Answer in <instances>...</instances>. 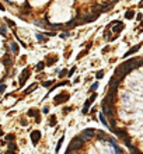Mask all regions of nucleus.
Returning a JSON list of instances; mask_svg holds the SVG:
<instances>
[{"instance_id":"obj_12","label":"nucleus","mask_w":143,"mask_h":154,"mask_svg":"<svg viewBox=\"0 0 143 154\" xmlns=\"http://www.w3.org/2000/svg\"><path fill=\"white\" fill-rule=\"evenodd\" d=\"M98 116H100V121H101V123H103L104 126H107V128H110V123L107 122V118L104 116V114H103V112H100V115H98Z\"/></svg>"},{"instance_id":"obj_6","label":"nucleus","mask_w":143,"mask_h":154,"mask_svg":"<svg viewBox=\"0 0 143 154\" xmlns=\"http://www.w3.org/2000/svg\"><path fill=\"white\" fill-rule=\"evenodd\" d=\"M29 136H31L32 144H38V142H39V139H41V132H39V130H32V132L29 133Z\"/></svg>"},{"instance_id":"obj_2","label":"nucleus","mask_w":143,"mask_h":154,"mask_svg":"<svg viewBox=\"0 0 143 154\" xmlns=\"http://www.w3.org/2000/svg\"><path fill=\"white\" fill-rule=\"evenodd\" d=\"M69 98H70V94H69V93H60V94H58V95L55 97L53 104H55V105H60V104L66 102Z\"/></svg>"},{"instance_id":"obj_19","label":"nucleus","mask_w":143,"mask_h":154,"mask_svg":"<svg viewBox=\"0 0 143 154\" xmlns=\"http://www.w3.org/2000/svg\"><path fill=\"white\" fill-rule=\"evenodd\" d=\"M46 66V63L45 62H39L38 64H37V72H41V70H44V67Z\"/></svg>"},{"instance_id":"obj_32","label":"nucleus","mask_w":143,"mask_h":154,"mask_svg":"<svg viewBox=\"0 0 143 154\" xmlns=\"http://www.w3.org/2000/svg\"><path fill=\"white\" fill-rule=\"evenodd\" d=\"M6 31H7V29H6V27H4V25H1V27H0V34H1V35H6V34H7Z\"/></svg>"},{"instance_id":"obj_41","label":"nucleus","mask_w":143,"mask_h":154,"mask_svg":"<svg viewBox=\"0 0 143 154\" xmlns=\"http://www.w3.org/2000/svg\"><path fill=\"white\" fill-rule=\"evenodd\" d=\"M0 10H6V8L3 7V4H1V3H0Z\"/></svg>"},{"instance_id":"obj_39","label":"nucleus","mask_w":143,"mask_h":154,"mask_svg":"<svg viewBox=\"0 0 143 154\" xmlns=\"http://www.w3.org/2000/svg\"><path fill=\"white\" fill-rule=\"evenodd\" d=\"M142 17H143L142 14H138V15H136V18H138V20H142Z\"/></svg>"},{"instance_id":"obj_18","label":"nucleus","mask_w":143,"mask_h":154,"mask_svg":"<svg viewBox=\"0 0 143 154\" xmlns=\"http://www.w3.org/2000/svg\"><path fill=\"white\" fill-rule=\"evenodd\" d=\"M56 62H58V56H53V57L51 56V57L48 59V64H46V66H51L52 63H56Z\"/></svg>"},{"instance_id":"obj_11","label":"nucleus","mask_w":143,"mask_h":154,"mask_svg":"<svg viewBox=\"0 0 143 154\" xmlns=\"http://www.w3.org/2000/svg\"><path fill=\"white\" fill-rule=\"evenodd\" d=\"M27 115H28V116H35V118H37V116L39 115V111H38V109H35V108H31V109L27 112Z\"/></svg>"},{"instance_id":"obj_7","label":"nucleus","mask_w":143,"mask_h":154,"mask_svg":"<svg viewBox=\"0 0 143 154\" xmlns=\"http://www.w3.org/2000/svg\"><path fill=\"white\" fill-rule=\"evenodd\" d=\"M140 48H142V43H138V45H135L133 48H131V49H129V50H128V52H126V53L124 55V57H128V56H131L132 53H135V52H138V50H139Z\"/></svg>"},{"instance_id":"obj_23","label":"nucleus","mask_w":143,"mask_h":154,"mask_svg":"<svg viewBox=\"0 0 143 154\" xmlns=\"http://www.w3.org/2000/svg\"><path fill=\"white\" fill-rule=\"evenodd\" d=\"M87 52H88V49H83V50L77 55V59H81L83 56H86V55H87Z\"/></svg>"},{"instance_id":"obj_24","label":"nucleus","mask_w":143,"mask_h":154,"mask_svg":"<svg viewBox=\"0 0 143 154\" xmlns=\"http://www.w3.org/2000/svg\"><path fill=\"white\" fill-rule=\"evenodd\" d=\"M67 73H69V72H67L66 69H65V70H60V72H59V77H60V79H63V77H66V76H67Z\"/></svg>"},{"instance_id":"obj_22","label":"nucleus","mask_w":143,"mask_h":154,"mask_svg":"<svg viewBox=\"0 0 143 154\" xmlns=\"http://www.w3.org/2000/svg\"><path fill=\"white\" fill-rule=\"evenodd\" d=\"M8 150L15 151V150H17V144H15V143H13V142H10V143H8Z\"/></svg>"},{"instance_id":"obj_5","label":"nucleus","mask_w":143,"mask_h":154,"mask_svg":"<svg viewBox=\"0 0 143 154\" xmlns=\"http://www.w3.org/2000/svg\"><path fill=\"white\" fill-rule=\"evenodd\" d=\"M28 77H29V69L27 67V69H24L22 72H21V76H20V87H24V84H25V81L28 80Z\"/></svg>"},{"instance_id":"obj_28","label":"nucleus","mask_w":143,"mask_h":154,"mask_svg":"<svg viewBox=\"0 0 143 154\" xmlns=\"http://www.w3.org/2000/svg\"><path fill=\"white\" fill-rule=\"evenodd\" d=\"M69 35H70V32H69V31H65V32H62V34H60L59 36H60L62 39H65V38H67Z\"/></svg>"},{"instance_id":"obj_21","label":"nucleus","mask_w":143,"mask_h":154,"mask_svg":"<svg viewBox=\"0 0 143 154\" xmlns=\"http://www.w3.org/2000/svg\"><path fill=\"white\" fill-rule=\"evenodd\" d=\"M63 140H65V137L62 136V137L59 139V142H58V144H56V153H58V151L60 150V146H62V143H63Z\"/></svg>"},{"instance_id":"obj_33","label":"nucleus","mask_w":143,"mask_h":154,"mask_svg":"<svg viewBox=\"0 0 143 154\" xmlns=\"http://www.w3.org/2000/svg\"><path fill=\"white\" fill-rule=\"evenodd\" d=\"M4 90H6V84H4V83H1V84H0V94H1V93H4Z\"/></svg>"},{"instance_id":"obj_13","label":"nucleus","mask_w":143,"mask_h":154,"mask_svg":"<svg viewBox=\"0 0 143 154\" xmlns=\"http://www.w3.org/2000/svg\"><path fill=\"white\" fill-rule=\"evenodd\" d=\"M10 48H11V52H13L14 55L18 53V45H17L15 42H10Z\"/></svg>"},{"instance_id":"obj_1","label":"nucleus","mask_w":143,"mask_h":154,"mask_svg":"<svg viewBox=\"0 0 143 154\" xmlns=\"http://www.w3.org/2000/svg\"><path fill=\"white\" fill-rule=\"evenodd\" d=\"M86 142H87V140H86L81 135H79V136H76V137H73V139H72V143H70V146H69V147H70L72 150H74V151H76V150H80V149L84 146V143H86Z\"/></svg>"},{"instance_id":"obj_4","label":"nucleus","mask_w":143,"mask_h":154,"mask_svg":"<svg viewBox=\"0 0 143 154\" xmlns=\"http://www.w3.org/2000/svg\"><path fill=\"white\" fill-rule=\"evenodd\" d=\"M95 98H97V93H93V94H91V97H90V98L84 102V107H83V114H84V115H87L88 108H90V105L94 102V100H95Z\"/></svg>"},{"instance_id":"obj_3","label":"nucleus","mask_w":143,"mask_h":154,"mask_svg":"<svg viewBox=\"0 0 143 154\" xmlns=\"http://www.w3.org/2000/svg\"><path fill=\"white\" fill-rule=\"evenodd\" d=\"M95 135H97V130H95V129H91V128H87V129H84V130L81 132V136H83L86 140H90V139L95 137Z\"/></svg>"},{"instance_id":"obj_9","label":"nucleus","mask_w":143,"mask_h":154,"mask_svg":"<svg viewBox=\"0 0 143 154\" xmlns=\"http://www.w3.org/2000/svg\"><path fill=\"white\" fill-rule=\"evenodd\" d=\"M3 63H4V66H6V67H10V66L13 64V62H11V59L8 57V53H6V55H4V59H3Z\"/></svg>"},{"instance_id":"obj_30","label":"nucleus","mask_w":143,"mask_h":154,"mask_svg":"<svg viewBox=\"0 0 143 154\" xmlns=\"http://www.w3.org/2000/svg\"><path fill=\"white\" fill-rule=\"evenodd\" d=\"M74 72H76V66H73V67H72V69L69 70V73H67V76H69V77H70V76H73V74H74Z\"/></svg>"},{"instance_id":"obj_25","label":"nucleus","mask_w":143,"mask_h":154,"mask_svg":"<svg viewBox=\"0 0 143 154\" xmlns=\"http://www.w3.org/2000/svg\"><path fill=\"white\" fill-rule=\"evenodd\" d=\"M98 87H100V86H98V83H94V84L91 86V88H90V91H91V93H95V91L98 90Z\"/></svg>"},{"instance_id":"obj_8","label":"nucleus","mask_w":143,"mask_h":154,"mask_svg":"<svg viewBox=\"0 0 143 154\" xmlns=\"http://www.w3.org/2000/svg\"><path fill=\"white\" fill-rule=\"evenodd\" d=\"M97 18V15H86V17H83V21H81V24H86V22H93L94 20Z\"/></svg>"},{"instance_id":"obj_34","label":"nucleus","mask_w":143,"mask_h":154,"mask_svg":"<svg viewBox=\"0 0 143 154\" xmlns=\"http://www.w3.org/2000/svg\"><path fill=\"white\" fill-rule=\"evenodd\" d=\"M76 24V20H72V21H69L67 24H66V27H72V25H74Z\"/></svg>"},{"instance_id":"obj_29","label":"nucleus","mask_w":143,"mask_h":154,"mask_svg":"<svg viewBox=\"0 0 143 154\" xmlns=\"http://www.w3.org/2000/svg\"><path fill=\"white\" fill-rule=\"evenodd\" d=\"M4 139H6L7 142H13V140H14V135H11V133H10V135H6Z\"/></svg>"},{"instance_id":"obj_37","label":"nucleus","mask_w":143,"mask_h":154,"mask_svg":"<svg viewBox=\"0 0 143 154\" xmlns=\"http://www.w3.org/2000/svg\"><path fill=\"white\" fill-rule=\"evenodd\" d=\"M108 50H111V46L108 45V46H105L104 49H103V52H108Z\"/></svg>"},{"instance_id":"obj_27","label":"nucleus","mask_w":143,"mask_h":154,"mask_svg":"<svg viewBox=\"0 0 143 154\" xmlns=\"http://www.w3.org/2000/svg\"><path fill=\"white\" fill-rule=\"evenodd\" d=\"M44 35H45L46 38H48V36H55V35H56V31H48V32H45Z\"/></svg>"},{"instance_id":"obj_36","label":"nucleus","mask_w":143,"mask_h":154,"mask_svg":"<svg viewBox=\"0 0 143 154\" xmlns=\"http://www.w3.org/2000/svg\"><path fill=\"white\" fill-rule=\"evenodd\" d=\"M42 112H44V114H48V112H49V107H44V108H42Z\"/></svg>"},{"instance_id":"obj_26","label":"nucleus","mask_w":143,"mask_h":154,"mask_svg":"<svg viewBox=\"0 0 143 154\" xmlns=\"http://www.w3.org/2000/svg\"><path fill=\"white\" fill-rule=\"evenodd\" d=\"M4 20H6V24H7V25H10L11 28H15V24H14L11 20H8V18H4Z\"/></svg>"},{"instance_id":"obj_20","label":"nucleus","mask_w":143,"mask_h":154,"mask_svg":"<svg viewBox=\"0 0 143 154\" xmlns=\"http://www.w3.org/2000/svg\"><path fill=\"white\" fill-rule=\"evenodd\" d=\"M103 77H104V70H98V72L95 73V79H97V80H101Z\"/></svg>"},{"instance_id":"obj_14","label":"nucleus","mask_w":143,"mask_h":154,"mask_svg":"<svg viewBox=\"0 0 143 154\" xmlns=\"http://www.w3.org/2000/svg\"><path fill=\"white\" fill-rule=\"evenodd\" d=\"M37 39H38L39 42H48V38H46L44 34H41V32H38V34H37Z\"/></svg>"},{"instance_id":"obj_43","label":"nucleus","mask_w":143,"mask_h":154,"mask_svg":"<svg viewBox=\"0 0 143 154\" xmlns=\"http://www.w3.org/2000/svg\"><path fill=\"white\" fill-rule=\"evenodd\" d=\"M139 7H143V0L140 1V3H139Z\"/></svg>"},{"instance_id":"obj_31","label":"nucleus","mask_w":143,"mask_h":154,"mask_svg":"<svg viewBox=\"0 0 143 154\" xmlns=\"http://www.w3.org/2000/svg\"><path fill=\"white\" fill-rule=\"evenodd\" d=\"M52 84H53V81H52V80H48V81L42 83V86H44V87H49V86H52Z\"/></svg>"},{"instance_id":"obj_38","label":"nucleus","mask_w":143,"mask_h":154,"mask_svg":"<svg viewBox=\"0 0 143 154\" xmlns=\"http://www.w3.org/2000/svg\"><path fill=\"white\" fill-rule=\"evenodd\" d=\"M21 125H22V126H27V125H28V122H27L25 119H21Z\"/></svg>"},{"instance_id":"obj_35","label":"nucleus","mask_w":143,"mask_h":154,"mask_svg":"<svg viewBox=\"0 0 143 154\" xmlns=\"http://www.w3.org/2000/svg\"><path fill=\"white\" fill-rule=\"evenodd\" d=\"M72 111V108L70 107H66V108H63V114H67V112H70Z\"/></svg>"},{"instance_id":"obj_17","label":"nucleus","mask_w":143,"mask_h":154,"mask_svg":"<svg viewBox=\"0 0 143 154\" xmlns=\"http://www.w3.org/2000/svg\"><path fill=\"white\" fill-rule=\"evenodd\" d=\"M37 87H38V84H37V83H34V84H31V86H29V88L24 91V94H29V93H31V91H34V90H35Z\"/></svg>"},{"instance_id":"obj_15","label":"nucleus","mask_w":143,"mask_h":154,"mask_svg":"<svg viewBox=\"0 0 143 154\" xmlns=\"http://www.w3.org/2000/svg\"><path fill=\"white\" fill-rule=\"evenodd\" d=\"M35 25H38V27H46L48 25V21L46 20H42V21L41 20H37L35 21Z\"/></svg>"},{"instance_id":"obj_40","label":"nucleus","mask_w":143,"mask_h":154,"mask_svg":"<svg viewBox=\"0 0 143 154\" xmlns=\"http://www.w3.org/2000/svg\"><path fill=\"white\" fill-rule=\"evenodd\" d=\"M6 154H15V151H11V150H7V153Z\"/></svg>"},{"instance_id":"obj_16","label":"nucleus","mask_w":143,"mask_h":154,"mask_svg":"<svg viewBox=\"0 0 143 154\" xmlns=\"http://www.w3.org/2000/svg\"><path fill=\"white\" fill-rule=\"evenodd\" d=\"M56 123H58L56 116H55V115H51V116H49V126H55Z\"/></svg>"},{"instance_id":"obj_10","label":"nucleus","mask_w":143,"mask_h":154,"mask_svg":"<svg viewBox=\"0 0 143 154\" xmlns=\"http://www.w3.org/2000/svg\"><path fill=\"white\" fill-rule=\"evenodd\" d=\"M133 17H135V11H133L132 8L126 10V13H125V18H126V20H132Z\"/></svg>"},{"instance_id":"obj_42","label":"nucleus","mask_w":143,"mask_h":154,"mask_svg":"<svg viewBox=\"0 0 143 154\" xmlns=\"http://www.w3.org/2000/svg\"><path fill=\"white\" fill-rule=\"evenodd\" d=\"M0 136H3V129H1V126H0Z\"/></svg>"},{"instance_id":"obj_44","label":"nucleus","mask_w":143,"mask_h":154,"mask_svg":"<svg viewBox=\"0 0 143 154\" xmlns=\"http://www.w3.org/2000/svg\"><path fill=\"white\" fill-rule=\"evenodd\" d=\"M142 27H143V21H142Z\"/></svg>"}]
</instances>
